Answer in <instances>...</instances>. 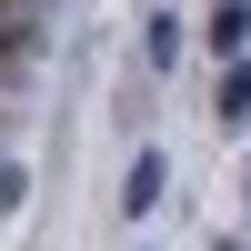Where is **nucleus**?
<instances>
[{"label": "nucleus", "mask_w": 251, "mask_h": 251, "mask_svg": "<svg viewBox=\"0 0 251 251\" xmlns=\"http://www.w3.org/2000/svg\"><path fill=\"white\" fill-rule=\"evenodd\" d=\"M161 181H171V161H161V151H141L131 171H121V211L141 221V211H151V201H161Z\"/></svg>", "instance_id": "1"}, {"label": "nucleus", "mask_w": 251, "mask_h": 251, "mask_svg": "<svg viewBox=\"0 0 251 251\" xmlns=\"http://www.w3.org/2000/svg\"><path fill=\"white\" fill-rule=\"evenodd\" d=\"M211 121H221V131H241V121H251V60H221V91H211Z\"/></svg>", "instance_id": "2"}, {"label": "nucleus", "mask_w": 251, "mask_h": 251, "mask_svg": "<svg viewBox=\"0 0 251 251\" xmlns=\"http://www.w3.org/2000/svg\"><path fill=\"white\" fill-rule=\"evenodd\" d=\"M211 50H221V60L251 50V0H221V10H211Z\"/></svg>", "instance_id": "3"}, {"label": "nucleus", "mask_w": 251, "mask_h": 251, "mask_svg": "<svg viewBox=\"0 0 251 251\" xmlns=\"http://www.w3.org/2000/svg\"><path fill=\"white\" fill-rule=\"evenodd\" d=\"M0 60H30V20H0Z\"/></svg>", "instance_id": "4"}, {"label": "nucleus", "mask_w": 251, "mask_h": 251, "mask_svg": "<svg viewBox=\"0 0 251 251\" xmlns=\"http://www.w3.org/2000/svg\"><path fill=\"white\" fill-rule=\"evenodd\" d=\"M0 211H20V161L0 151Z\"/></svg>", "instance_id": "5"}, {"label": "nucleus", "mask_w": 251, "mask_h": 251, "mask_svg": "<svg viewBox=\"0 0 251 251\" xmlns=\"http://www.w3.org/2000/svg\"><path fill=\"white\" fill-rule=\"evenodd\" d=\"M0 10H20V0H0Z\"/></svg>", "instance_id": "6"}]
</instances>
